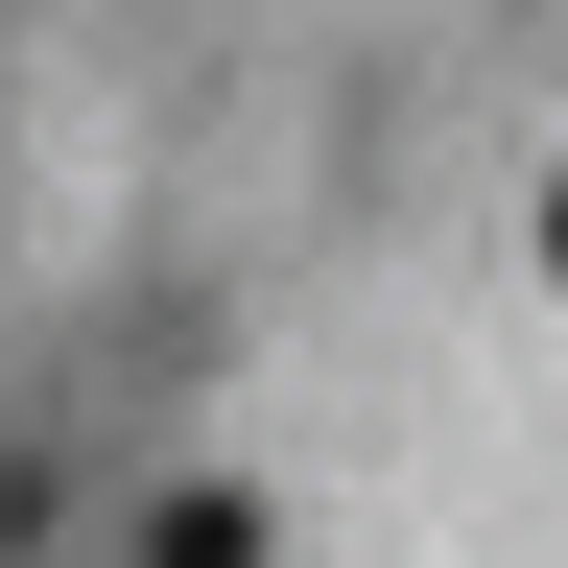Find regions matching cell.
<instances>
[{
	"mask_svg": "<svg viewBox=\"0 0 568 568\" xmlns=\"http://www.w3.org/2000/svg\"><path fill=\"white\" fill-rule=\"evenodd\" d=\"M142 568H261V521H237V497H166V521H142Z\"/></svg>",
	"mask_w": 568,
	"mask_h": 568,
	"instance_id": "cell-1",
	"label": "cell"
},
{
	"mask_svg": "<svg viewBox=\"0 0 568 568\" xmlns=\"http://www.w3.org/2000/svg\"><path fill=\"white\" fill-rule=\"evenodd\" d=\"M545 284H568V166H545Z\"/></svg>",
	"mask_w": 568,
	"mask_h": 568,
	"instance_id": "cell-2",
	"label": "cell"
}]
</instances>
